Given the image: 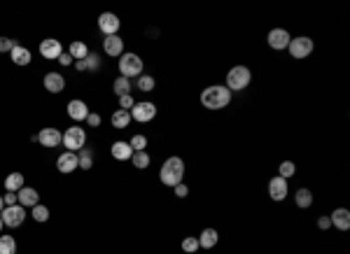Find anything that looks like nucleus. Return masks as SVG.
I'll return each mask as SVG.
<instances>
[{"instance_id": "1", "label": "nucleus", "mask_w": 350, "mask_h": 254, "mask_svg": "<svg viewBox=\"0 0 350 254\" xmlns=\"http://www.w3.org/2000/svg\"><path fill=\"white\" fill-rule=\"evenodd\" d=\"M231 103V91L224 84H210L201 91V105L205 110H224Z\"/></svg>"}, {"instance_id": "2", "label": "nucleus", "mask_w": 350, "mask_h": 254, "mask_svg": "<svg viewBox=\"0 0 350 254\" xmlns=\"http://www.w3.org/2000/svg\"><path fill=\"white\" fill-rule=\"evenodd\" d=\"M182 177H185V161L180 157H168L163 161L161 170H159V180L161 184L166 187H175V184H180Z\"/></svg>"}, {"instance_id": "3", "label": "nucleus", "mask_w": 350, "mask_h": 254, "mask_svg": "<svg viewBox=\"0 0 350 254\" xmlns=\"http://www.w3.org/2000/svg\"><path fill=\"white\" fill-rule=\"evenodd\" d=\"M252 82V70L248 66H234L227 73V89L229 91H243Z\"/></svg>"}, {"instance_id": "4", "label": "nucleus", "mask_w": 350, "mask_h": 254, "mask_svg": "<svg viewBox=\"0 0 350 254\" xmlns=\"http://www.w3.org/2000/svg\"><path fill=\"white\" fill-rule=\"evenodd\" d=\"M119 73H121V77H126V79H131V77H140L143 75V59H140L138 54H121L119 56Z\"/></svg>"}, {"instance_id": "5", "label": "nucleus", "mask_w": 350, "mask_h": 254, "mask_svg": "<svg viewBox=\"0 0 350 254\" xmlns=\"http://www.w3.org/2000/svg\"><path fill=\"white\" fill-rule=\"evenodd\" d=\"M86 142V133H84V128H79V126H70L63 133V142L61 145H66L68 151H79L82 147H84Z\"/></svg>"}, {"instance_id": "6", "label": "nucleus", "mask_w": 350, "mask_h": 254, "mask_svg": "<svg viewBox=\"0 0 350 254\" xmlns=\"http://www.w3.org/2000/svg\"><path fill=\"white\" fill-rule=\"evenodd\" d=\"M313 49H315L313 40H311V37H303V35L292 37L290 44H287V52L292 54V59H306V56L313 54Z\"/></svg>"}, {"instance_id": "7", "label": "nucleus", "mask_w": 350, "mask_h": 254, "mask_svg": "<svg viewBox=\"0 0 350 254\" xmlns=\"http://www.w3.org/2000/svg\"><path fill=\"white\" fill-rule=\"evenodd\" d=\"M0 217H3V224H5V226L17 229V226L24 224L26 210L21 206H5V208H3V212H0Z\"/></svg>"}, {"instance_id": "8", "label": "nucleus", "mask_w": 350, "mask_h": 254, "mask_svg": "<svg viewBox=\"0 0 350 254\" xmlns=\"http://www.w3.org/2000/svg\"><path fill=\"white\" fill-rule=\"evenodd\" d=\"M157 117V105L154 103H136L131 108V119L138 124H150Z\"/></svg>"}, {"instance_id": "9", "label": "nucleus", "mask_w": 350, "mask_h": 254, "mask_svg": "<svg viewBox=\"0 0 350 254\" xmlns=\"http://www.w3.org/2000/svg\"><path fill=\"white\" fill-rule=\"evenodd\" d=\"M290 40H292L290 30H285V28H271V30H269V37H266L269 47L276 49V52H280V49H287Z\"/></svg>"}, {"instance_id": "10", "label": "nucleus", "mask_w": 350, "mask_h": 254, "mask_svg": "<svg viewBox=\"0 0 350 254\" xmlns=\"http://www.w3.org/2000/svg\"><path fill=\"white\" fill-rule=\"evenodd\" d=\"M287 191H290V187H287V180L285 177H280V175L271 177V182H269V196H271V200L283 203L287 198Z\"/></svg>"}, {"instance_id": "11", "label": "nucleus", "mask_w": 350, "mask_h": 254, "mask_svg": "<svg viewBox=\"0 0 350 254\" xmlns=\"http://www.w3.org/2000/svg\"><path fill=\"white\" fill-rule=\"evenodd\" d=\"M37 142H40L42 147H59L61 142H63V133L54 126H47V128H42V131L37 133Z\"/></svg>"}, {"instance_id": "12", "label": "nucleus", "mask_w": 350, "mask_h": 254, "mask_svg": "<svg viewBox=\"0 0 350 254\" xmlns=\"http://www.w3.org/2000/svg\"><path fill=\"white\" fill-rule=\"evenodd\" d=\"M75 168H79V159L75 151H63L59 159H56V170L68 175V173H73Z\"/></svg>"}, {"instance_id": "13", "label": "nucleus", "mask_w": 350, "mask_h": 254, "mask_svg": "<svg viewBox=\"0 0 350 254\" xmlns=\"http://www.w3.org/2000/svg\"><path fill=\"white\" fill-rule=\"evenodd\" d=\"M98 28L105 33V37L117 35V30H119V17L112 12H103L101 17H98Z\"/></svg>"}, {"instance_id": "14", "label": "nucleus", "mask_w": 350, "mask_h": 254, "mask_svg": "<svg viewBox=\"0 0 350 254\" xmlns=\"http://www.w3.org/2000/svg\"><path fill=\"white\" fill-rule=\"evenodd\" d=\"M40 54H42L45 59H59V56L63 54V47H61V42L56 37H47V40L40 42Z\"/></svg>"}, {"instance_id": "15", "label": "nucleus", "mask_w": 350, "mask_h": 254, "mask_svg": "<svg viewBox=\"0 0 350 254\" xmlns=\"http://www.w3.org/2000/svg\"><path fill=\"white\" fill-rule=\"evenodd\" d=\"M329 219H332V226H336L338 231H350V210L348 208H336L329 215Z\"/></svg>"}, {"instance_id": "16", "label": "nucleus", "mask_w": 350, "mask_h": 254, "mask_svg": "<svg viewBox=\"0 0 350 254\" xmlns=\"http://www.w3.org/2000/svg\"><path fill=\"white\" fill-rule=\"evenodd\" d=\"M17 196H19V206H21V208H35V206H37V200H40V194H37V189H33V187L19 189Z\"/></svg>"}, {"instance_id": "17", "label": "nucleus", "mask_w": 350, "mask_h": 254, "mask_svg": "<svg viewBox=\"0 0 350 254\" xmlns=\"http://www.w3.org/2000/svg\"><path fill=\"white\" fill-rule=\"evenodd\" d=\"M45 89H47L49 93H61V91L66 89V79H63V75L47 73L45 75Z\"/></svg>"}, {"instance_id": "18", "label": "nucleus", "mask_w": 350, "mask_h": 254, "mask_svg": "<svg viewBox=\"0 0 350 254\" xmlns=\"http://www.w3.org/2000/svg\"><path fill=\"white\" fill-rule=\"evenodd\" d=\"M103 49L108 56H121L124 54V40L119 35H108L105 42H103Z\"/></svg>"}, {"instance_id": "19", "label": "nucleus", "mask_w": 350, "mask_h": 254, "mask_svg": "<svg viewBox=\"0 0 350 254\" xmlns=\"http://www.w3.org/2000/svg\"><path fill=\"white\" fill-rule=\"evenodd\" d=\"M86 115H89V108H86L84 100H70L68 103V117L75 121H82L86 119Z\"/></svg>"}, {"instance_id": "20", "label": "nucleus", "mask_w": 350, "mask_h": 254, "mask_svg": "<svg viewBox=\"0 0 350 254\" xmlns=\"http://www.w3.org/2000/svg\"><path fill=\"white\" fill-rule=\"evenodd\" d=\"M112 157L117 159V161H128V159L133 157V149L131 145H128L126 140H117V142H112Z\"/></svg>"}, {"instance_id": "21", "label": "nucleus", "mask_w": 350, "mask_h": 254, "mask_svg": "<svg viewBox=\"0 0 350 254\" xmlns=\"http://www.w3.org/2000/svg\"><path fill=\"white\" fill-rule=\"evenodd\" d=\"M10 56H12V63H14V66H28L30 59H33L28 49L21 47V44H14L12 52H10Z\"/></svg>"}, {"instance_id": "22", "label": "nucleus", "mask_w": 350, "mask_h": 254, "mask_svg": "<svg viewBox=\"0 0 350 254\" xmlns=\"http://www.w3.org/2000/svg\"><path fill=\"white\" fill-rule=\"evenodd\" d=\"M217 240H220L217 231H215V229H203V231H201V236H199V247L210 249V247L217 245Z\"/></svg>"}, {"instance_id": "23", "label": "nucleus", "mask_w": 350, "mask_h": 254, "mask_svg": "<svg viewBox=\"0 0 350 254\" xmlns=\"http://www.w3.org/2000/svg\"><path fill=\"white\" fill-rule=\"evenodd\" d=\"M294 203H296V208H301V210L313 206V194H311V189H296Z\"/></svg>"}, {"instance_id": "24", "label": "nucleus", "mask_w": 350, "mask_h": 254, "mask_svg": "<svg viewBox=\"0 0 350 254\" xmlns=\"http://www.w3.org/2000/svg\"><path fill=\"white\" fill-rule=\"evenodd\" d=\"M128 124H131V112H126V110H115L112 112V126L115 128H126Z\"/></svg>"}, {"instance_id": "25", "label": "nucleus", "mask_w": 350, "mask_h": 254, "mask_svg": "<svg viewBox=\"0 0 350 254\" xmlns=\"http://www.w3.org/2000/svg\"><path fill=\"white\" fill-rule=\"evenodd\" d=\"M5 189L7 191H14V194H17L19 189H24V175L21 173H10L5 180Z\"/></svg>"}, {"instance_id": "26", "label": "nucleus", "mask_w": 350, "mask_h": 254, "mask_svg": "<svg viewBox=\"0 0 350 254\" xmlns=\"http://www.w3.org/2000/svg\"><path fill=\"white\" fill-rule=\"evenodd\" d=\"M68 54L73 56L75 61H84L86 54H89V47H86L84 42H73L70 47H68Z\"/></svg>"}, {"instance_id": "27", "label": "nucleus", "mask_w": 350, "mask_h": 254, "mask_svg": "<svg viewBox=\"0 0 350 254\" xmlns=\"http://www.w3.org/2000/svg\"><path fill=\"white\" fill-rule=\"evenodd\" d=\"M79 159V168L82 170H91V166H94V151L89 149V147H82L77 154Z\"/></svg>"}, {"instance_id": "28", "label": "nucleus", "mask_w": 350, "mask_h": 254, "mask_svg": "<svg viewBox=\"0 0 350 254\" xmlns=\"http://www.w3.org/2000/svg\"><path fill=\"white\" fill-rule=\"evenodd\" d=\"M112 89H115L117 96H128V93H131V79H126V77H121L119 75V77L115 79Z\"/></svg>"}, {"instance_id": "29", "label": "nucleus", "mask_w": 350, "mask_h": 254, "mask_svg": "<svg viewBox=\"0 0 350 254\" xmlns=\"http://www.w3.org/2000/svg\"><path fill=\"white\" fill-rule=\"evenodd\" d=\"M0 254H17V240L12 236L0 233Z\"/></svg>"}, {"instance_id": "30", "label": "nucleus", "mask_w": 350, "mask_h": 254, "mask_svg": "<svg viewBox=\"0 0 350 254\" xmlns=\"http://www.w3.org/2000/svg\"><path fill=\"white\" fill-rule=\"evenodd\" d=\"M294 173H296L294 161H280V166H278V175L285 177V180H290Z\"/></svg>"}, {"instance_id": "31", "label": "nucleus", "mask_w": 350, "mask_h": 254, "mask_svg": "<svg viewBox=\"0 0 350 254\" xmlns=\"http://www.w3.org/2000/svg\"><path fill=\"white\" fill-rule=\"evenodd\" d=\"M131 161H133V166L136 168H147L150 166V154L147 151H133V157H131Z\"/></svg>"}, {"instance_id": "32", "label": "nucleus", "mask_w": 350, "mask_h": 254, "mask_svg": "<svg viewBox=\"0 0 350 254\" xmlns=\"http://www.w3.org/2000/svg\"><path fill=\"white\" fill-rule=\"evenodd\" d=\"M128 145H131V149L133 151H145V147H147V138L145 135H133L131 140H128Z\"/></svg>"}, {"instance_id": "33", "label": "nucleus", "mask_w": 350, "mask_h": 254, "mask_svg": "<svg viewBox=\"0 0 350 254\" xmlns=\"http://www.w3.org/2000/svg\"><path fill=\"white\" fill-rule=\"evenodd\" d=\"M33 219H35V222H40V224H42V222H47V219H49V208H45V206H40V203H37V206L33 208Z\"/></svg>"}, {"instance_id": "34", "label": "nucleus", "mask_w": 350, "mask_h": 254, "mask_svg": "<svg viewBox=\"0 0 350 254\" xmlns=\"http://www.w3.org/2000/svg\"><path fill=\"white\" fill-rule=\"evenodd\" d=\"M138 89L145 91V93L147 91H152L154 89V77H150V75H140L138 77Z\"/></svg>"}, {"instance_id": "35", "label": "nucleus", "mask_w": 350, "mask_h": 254, "mask_svg": "<svg viewBox=\"0 0 350 254\" xmlns=\"http://www.w3.org/2000/svg\"><path fill=\"white\" fill-rule=\"evenodd\" d=\"M182 249L189 254H194L196 249H199V238H194V236H187L185 240H182Z\"/></svg>"}, {"instance_id": "36", "label": "nucleus", "mask_w": 350, "mask_h": 254, "mask_svg": "<svg viewBox=\"0 0 350 254\" xmlns=\"http://www.w3.org/2000/svg\"><path fill=\"white\" fill-rule=\"evenodd\" d=\"M84 66H86V70H98V66H101V56L94 54V52H89L86 59H84Z\"/></svg>"}, {"instance_id": "37", "label": "nucleus", "mask_w": 350, "mask_h": 254, "mask_svg": "<svg viewBox=\"0 0 350 254\" xmlns=\"http://www.w3.org/2000/svg\"><path fill=\"white\" fill-rule=\"evenodd\" d=\"M173 191H175V196H178V198H187L189 187L185 184V182H180V184H175V187H173Z\"/></svg>"}, {"instance_id": "38", "label": "nucleus", "mask_w": 350, "mask_h": 254, "mask_svg": "<svg viewBox=\"0 0 350 254\" xmlns=\"http://www.w3.org/2000/svg\"><path fill=\"white\" fill-rule=\"evenodd\" d=\"M318 229L320 231L332 229V219H329V215H320V217H318Z\"/></svg>"}, {"instance_id": "39", "label": "nucleus", "mask_w": 350, "mask_h": 254, "mask_svg": "<svg viewBox=\"0 0 350 254\" xmlns=\"http://www.w3.org/2000/svg\"><path fill=\"white\" fill-rule=\"evenodd\" d=\"M119 105H121V110H126V112H128V110L136 105V103H133V96H131V93H128V96H119Z\"/></svg>"}, {"instance_id": "40", "label": "nucleus", "mask_w": 350, "mask_h": 254, "mask_svg": "<svg viewBox=\"0 0 350 254\" xmlns=\"http://www.w3.org/2000/svg\"><path fill=\"white\" fill-rule=\"evenodd\" d=\"M14 42L10 37H0V54H5V52H12Z\"/></svg>"}, {"instance_id": "41", "label": "nucleus", "mask_w": 350, "mask_h": 254, "mask_svg": "<svg viewBox=\"0 0 350 254\" xmlns=\"http://www.w3.org/2000/svg\"><path fill=\"white\" fill-rule=\"evenodd\" d=\"M86 124H89V126H101V115H96V112H89V115H86Z\"/></svg>"}, {"instance_id": "42", "label": "nucleus", "mask_w": 350, "mask_h": 254, "mask_svg": "<svg viewBox=\"0 0 350 254\" xmlns=\"http://www.w3.org/2000/svg\"><path fill=\"white\" fill-rule=\"evenodd\" d=\"M3 200H5V206H19V196L14 194V191H7V194L3 196Z\"/></svg>"}, {"instance_id": "43", "label": "nucleus", "mask_w": 350, "mask_h": 254, "mask_svg": "<svg viewBox=\"0 0 350 254\" xmlns=\"http://www.w3.org/2000/svg\"><path fill=\"white\" fill-rule=\"evenodd\" d=\"M59 63H63V66H70V63H73V56L68 54V52H63V54L59 56Z\"/></svg>"}, {"instance_id": "44", "label": "nucleus", "mask_w": 350, "mask_h": 254, "mask_svg": "<svg viewBox=\"0 0 350 254\" xmlns=\"http://www.w3.org/2000/svg\"><path fill=\"white\" fill-rule=\"evenodd\" d=\"M75 70H79V73H84V70H86L84 61H75Z\"/></svg>"}, {"instance_id": "45", "label": "nucleus", "mask_w": 350, "mask_h": 254, "mask_svg": "<svg viewBox=\"0 0 350 254\" xmlns=\"http://www.w3.org/2000/svg\"><path fill=\"white\" fill-rule=\"evenodd\" d=\"M3 208H5V200H3V196H0V212H3Z\"/></svg>"}, {"instance_id": "46", "label": "nucleus", "mask_w": 350, "mask_h": 254, "mask_svg": "<svg viewBox=\"0 0 350 254\" xmlns=\"http://www.w3.org/2000/svg\"><path fill=\"white\" fill-rule=\"evenodd\" d=\"M3 226H5V224H3V217H0V231H3Z\"/></svg>"}]
</instances>
